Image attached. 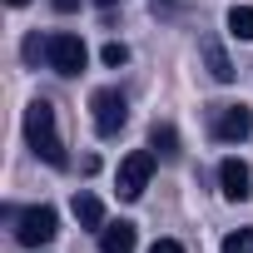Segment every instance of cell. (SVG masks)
I'll list each match as a JSON object with an SVG mask.
<instances>
[{"label": "cell", "instance_id": "1", "mask_svg": "<svg viewBox=\"0 0 253 253\" xmlns=\"http://www.w3.org/2000/svg\"><path fill=\"white\" fill-rule=\"evenodd\" d=\"M25 144H30L45 164L65 169V139H60V129H55V104H50V99H30V109H25Z\"/></svg>", "mask_w": 253, "mask_h": 253}, {"label": "cell", "instance_id": "2", "mask_svg": "<svg viewBox=\"0 0 253 253\" xmlns=\"http://www.w3.org/2000/svg\"><path fill=\"white\" fill-rule=\"evenodd\" d=\"M89 114H94V134L114 139L124 124H129V99H124L119 89H94L89 94Z\"/></svg>", "mask_w": 253, "mask_h": 253}, {"label": "cell", "instance_id": "3", "mask_svg": "<svg viewBox=\"0 0 253 253\" xmlns=\"http://www.w3.org/2000/svg\"><path fill=\"white\" fill-rule=\"evenodd\" d=\"M15 238L25 243V248H45L55 233H60V213L50 209V204H35V209H25V213H15Z\"/></svg>", "mask_w": 253, "mask_h": 253}, {"label": "cell", "instance_id": "4", "mask_svg": "<svg viewBox=\"0 0 253 253\" xmlns=\"http://www.w3.org/2000/svg\"><path fill=\"white\" fill-rule=\"evenodd\" d=\"M45 60H50V70H60V75H80L84 70V60H89V50H84V40L80 35H50V50H45Z\"/></svg>", "mask_w": 253, "mask_h": 253}, {"label": "cell", "instance_id": "5", "mask_svg": "<svg viewBox=\"0 0 253 253\" xmlns=\"http://www.w3.org/2000/svg\"><path fill=\"white\" fill-rule=\"evenodd\" d=\"M149 174H154V154L149 149H134L129 159L119 164V199H139L149 189Z\"/></svg>", "mask_w": 253, "mask_h": 253}, {"label": "cell", "instance_id": "6", "mask_svg": "<svg viewBox=\"0 0 253 253\" xmlns=\"http://www.w3.org/2000/svg\"><path fill=\"white\" fill-rule=\"evenodd\" d=\"M248 134H253V114H248L243 104H218V109H213V139L238 144V139H248Z\"/></svg>", "mask_w": 253, "mask_h": 253}, {"label": "cell", "instance_id": "7", "mask_svg": "<svg viewBox=\"0 0 253 253\" xmlns=\"http://www.w3.org/2000/svg\"><path fill=\"white\" fill-rule=\"evenodd\" d=\"M218 184H223V199H233V204H243V199L253 194V189H248L253 174H248L243 159H223V164H218Z\"/></svg>", "mask_w": 253, "mask_h": 253}, {"label": "cell", "instance_id": "8", "mask_svg": "<svg viewBox=\"0 0 253 253\" xmlns=\"http://www.w3.org/2000/svg\"><path fill=\"white\" fill-rule=\"evenodd\" d=\"M99 248L104 253H134V223H104L99 228Z\"/></svg>", "mask_w": 253, "mask_h": 253}, {"label": "cell", "instance_id": "9", "mask_svg": "<svg viewBox=\"0 0 253 253\" xmlns=\"http://www.w3.org/2000/svg\"><path fill=\"white\" fill-rule=\"evenodd\" d=\"M199 55H204V65H209V75H213L218 84H228V80H233V65H228V55H223V45H218V40H209V35H204V40H199Z\"/></svg>", "mask_w": 253, "mask_h": 253}, {"label": "cell", "instance_id": "10", "mask_svg": "<svg viewBox=\"0 0 253 253\" xmlns=\"http://www.w3.org/2000/svg\"><path fill=\"white\" fill-rule=\"evenodd\" d=\"M75 218H80V228H104V209H99V199L94 194H75Z\"/></svg>", "mask_w": 253, "mask_h": 253}, {"label": "cell", "instance_id": "11", "mask_svg": "<svg viewBox=\"0 0 253 253\" xmlns=\"http://www.w3.org/2000/svg\"><path fill=\"white\" fill-rule=\"evenodd\" d=\"M149 149H159L164 159H179V134H174V124H154V129H149Z\"/></svg>", "mask_w": 253, "mask_h": 253}, {"label": "cell", "instance_id": "12", "mask_svg": "<svg viewBox=\"0 0 253 253\" xmlns=\"http://www.w3.org/2000/svg\"><path fill=\"white\" fill-rule=\"evenodd\" d=\"M228 30H233L238 40H253V5H233V10H228Z\"/></svg>", "mask_w": 253, "mask_h": 253}, {"label": "cell", "instance_id": "13", "mask_svg": "<svg viewBox=\"0 0 253 253\" xmlns=\"http://www.w3.org/2000/svg\"><path fill=\"white\" fill-rule=\"evenodd\" d=\"M223 253H253V228H238L223 238Z\"/></svg>", "mask_w": 253, "mask_h": 253}, {"label": "cell", "instance_id": "14", "mask_svg": "<svg viewBox=\"0 0 253 253\" xmlns=\"http://www.w3.org/2000/svg\"><path fill=\"white\" fill-rule=\"evenodd\" d=\"M104 65H114V70H119V65H129V45L109 40V45H104Z\"/></svg>", "mask_w": 253, "mask_h": 253}, {"label": "cell", "instance_id": "15", "mask_svg": "<svg viewBox=\"0 0 253 253\" xmlns=\"http://www.w3.org/2000/svg\"><path fill=\"white\" fill-rule=\"evenodd\" d=\"M50 50V40H40V35H30L25 40V65H40V55Z\"/></svg>", "mask_w": 253, "mask_h": 253}, {"label": "cell", "instance_id": "16", "mask_svg": "<svg viewBox=\"0 0 253 253\" xmlns=\"http://www.w3.org/2000/svg\"><path fill=\"white\" fill-rule=\"evenodd\" d=\"M149 253H184V243H179V238H159Z\"/></svg>", "mask_w": 253, "mask_h": 253}, {"label": "cell", "instance_id": "17", "mask_svg": "<svg viewBox=\"0 0 253 253\" xmlns=\"http://www.w3.org/2000/svg\"><path fill=\"white\" fill-rule=\"evenodd\" d=\"M55 10H60V15H70V10H80V0H55Z\"/></svg>", "mask_w": 253, "mask_h": 253}, {"label": "cell", "instance_id": "18", "mask_svg": "<svg viewBox=\"0 0 253 253\" xmlns=\"http://www.w3.org/2000/svg\"><path fill=\"white\" fill-rule=\"evenodd\" d=\"M5 5H15V10H20V5H30V0H5Z\"/></svg>", "mask_w": 253, "mask_h": 253}, {"label": "cell", "instance_id": "19", "mask_svg": "<svg viewBox=\"0 0 253 253\" xmlns=\"http://www.w3.org/2000/svg\"><path fill=\"white\" fill-rule=\"evenodd\" d=\"M94 5H104V10H109V5H119V0H94Z\"/></svg>", "mask_w": 253, "mask_h": 253}]
</instances>
